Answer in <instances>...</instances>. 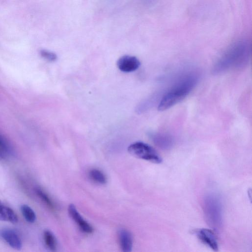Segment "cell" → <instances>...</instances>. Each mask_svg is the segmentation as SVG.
I'll return each mask as SVG.
<instances>
[{"label":"cell","mask_w":252,"mask_h":252,"mask_svg":"<svg viewBox=\"0 0 252 252\" xmlns=\"http://www.w3.org/2000/svg\"><path fill=\"white\" fill-rule=\"evenodd\" d=\"M197 81V76L195 74L184 76L162 96L158 103V109L165 110L182 101L195 87Z\"/></svg>","instance_id":"6da1fadb"},{"label":"cell","mask_w":252,"mask_h":252,"mask_svg":"<svg viewBox=\"0 0 252 252\" xmlns=\"http://www.w3.org/2000/svg\"><path fill=\"white\" fill-rule=\"evenodd\" d=\"M0 220L16 223L18 222V219L12 209L0 204Z\"/></svg>","instance_id":"30bf717a"},{"label":"cell","mask_w":252,"mask_h":252,"mask_svg":"<svg viewBox=\"0 0 252 252\" xmlns=\"http://www.w3.org/2000/svg\"><path fill=\"white\" fill-rule=\"evenodd\" d=\"M40 54L43 58L49 62H54L57 59L55 53L48 50H41L40 51Z\"/></svg>","instance_id":"e0dca14e"},{"label":"cell","mask_w":252,"mask_h":252,"mask_svg":"<svg viewBox=\"0 0 252 252\" xmlns=\"http://www.w3.org/2000/svg\"><path fill=\"white\" fill-rule=\"evenodd\" d=\"M195 233L199 240L214 251L219 249L218 242L214 232L209 229L201 228L197 230Z\"/></svg>","instance_id":"5b68a950"},{"label":"cell","mask_w":252,"mask_h":252,"mask_svg":"<svg viewBox=\"0 0 252 252\" xmlns=\"http://www.w3.org/2000/svg\"><path fill=\"white\" fill-rule=\"evenodd\" d=\"M35 192L37 196L48 206V207L53 210L55 209L54 203L48 195L44 190L40 188H37L35 189Z\"/></svg>","instance_id":"2e32d148"},{"label":"cell","mask_w":252,"mask_h":252,"mask_svg":"<svg viewBox=\"0 0 252 252\" xmlns=\"http://www.w3.org/2000/svg\"><path fill=\"white\" fill-rule=\"evenodd\" d=\"M89 176L92 180L100 184H105L107 180L105 175L96 169H92L89 172Z\"/></svg>","instance_id":"9a60e30c"},{"label":"cell","mask_w":252,"mask_h":252,"mask_svg":"<svg viewBox=\"0 0 252 252\" xmlns=\"http://www.w3.org/2000/svg\"><path fill=\"white\" fill-rule=\"evenodd\" d=\"M68 211L71 218L83 232L91 233L93 232V227L82 217L73 204L69 205Z\"/></svg>","instance_id":"ba28073f"},{"label":"cell","mask_w":252,"mask_h":252,"mask_svg":"<svg viewBox=\"0 0 252 252\" xmlns=\"http://www.w3.org/2000/svg\"><path fill=\"white\" fill-rule=\"evenodd\" d=\"M20 209L23 217L28 222L33 223L35 221V213L30 206L23 204L21 206Z\"/></svg>","instance_id":"5bb4252c"},{"label":"cell","mask_w":252,"mask_h":252,"mask_svg":"<svg viewBox=\"0 0 252 252\" xmlns=\"http://www.w3.org/2000/svg\"><path fill=\"white\" fill-rule=\"evenodd\" d=\"M118 238L122 251L130 252L132 248V237L130 232L125 229H121L118 232Z\"/></svg>","instance_id":"9c48e42d"},{"label":"cell","mask_w":252,"mask_h":252,"mask_svg":"<svg viewBox=\"0 0 252 252\" xmlns=\"http://www.w3.org/2000/svg\"><path fill=\"white\" fill-rule=\"evenodd\" d=\"M153 140L158 146L163 149H169L173 144L172 138L166 134H157L153 136Z\"/></svg>","instance_id":"7c38bea8"},{"label":"cell","mask_w":252,"mask_h":252,"mask_svg":"<svg viewBox=\"0 0 252 252\" xmlns=\"http://www.w3.org/2000/svg\"><path fill=\"white\" fill-rule=\"evenodd\" d=\"M248 56L244 48H235L222 57L215 64L213 72L220 73L233 67H240L247 63Z\"/></svg>","instance_id":"7a4b0ae2"},{"label":"cell","mask_w":252,"mask_h":252,"mask_svg":"<svg viewBox=\"0 0 252 252\" xmlns=\"http://www.w3.org/2000/svg\"><path fill=\"white\" fill-rule=\"evenodd\" d=\"M128 152L132 156L154 163L162 162L158 153L149 144L142 142H136L130 145Z\"/></svg>","instance_id":"277c9868"},{"label":"cell","mask_w":252,"mask_h":252,"mask_svg":"<svg viewBox=\"0 0 252 252\" xmlns=\"http://www.w3.org/2000/svg\"><path fill=\"white\" fill-rule=\"evenodd\" d=\"M13 155V149L9 142L0 134V159H6Z\"/></svg>","instance_id":"8fae6325"},{"label":"cell","mask_w":252,"mask_h":252,"mask_svg":"<svg viewBox=\"0 0 252 252\" xmlns=\"http://www.w3.org/2000/svg\"><path fill=\"white\" fill-rule=\"evenodd\" d=\"M222 209L220 198L216 194H208L205 197L203 204L205 217L208 224L214 228H219L221 225Z\"/></svg>","instance_id":"3957f363"},{"label":"cell","mask_w":252,"mask_h":252,"mask_svg":"<svg viewBox=\"0 0 252 252\" xmlns=\"http://www.w3.org/2000/svg\"><path fill=\"white\" fill-rule=\"evenodd\" d=\"M0 237L11 248L19 250L22 247L21 240L14 230L10 228H3L0 230Z\"/></svg>","instance_id":"52a82bcc"},{"label":"cell","mask_w":252,"mask_h":252,"mask_svg":"<svg viewBox=\"0 0 252 252\" xmlns=\"http://www.w3.org/2000/svg\"><path fill=\"white\" fill-rule=\"evenodd\" d=\"M117 65L121 71L124 72H130L137 70L139 67L140 62L134 56L125 55L118 59Z\"/></svg>","instance_id":"8992f818"},{"label":"cell","mask_w":252,"mask_h":252,"mask_svg":"<svg viewBox=\"0 0 252 252\" xmlns=\"http://www.w3.org/2000/svg\"><path fill=\"white\" fill-rule=\"evenodd\" d=\"M43 240L46 247L51 251L57 249V241L54 234L49 230H45L43 233Z\"/></svg>","instance_id":"4fadbf2b"}]
</instances>
